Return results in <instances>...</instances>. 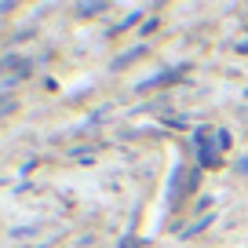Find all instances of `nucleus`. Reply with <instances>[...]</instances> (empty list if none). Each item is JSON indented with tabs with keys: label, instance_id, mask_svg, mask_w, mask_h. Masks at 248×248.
Listing matches in <instances>:
<instances>
[]
</instances>
